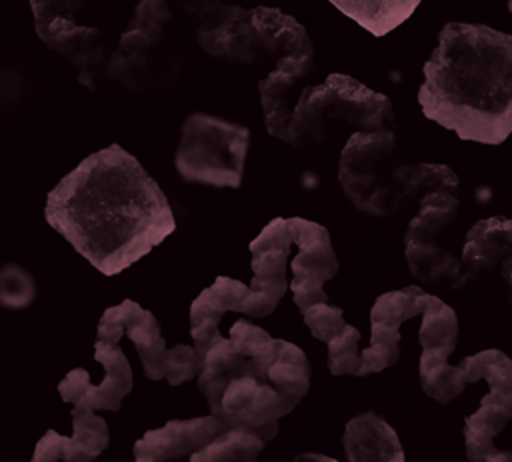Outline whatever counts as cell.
Segmentation results:
<instances>
[{
    "mask_svg": "<svg viewBox=\"0 0 512 462\" xmlns=\"http://www.w3.org/2000/svg\"><path fill=\"white\" fill-rule=\"evenodd\" d=\"M168 2H176V4H180V6H184V10L186 12H198V8H200V2L202 0H168Z\"/></svg>",
    "mask_w": 512,
    "mask_h": 462,
    "instance_id": "cell-29",
    "label": "cell"
},
{
    "mask_svg": "<svg viewBox=\"0 0 512 462\" xmlns=\"http://www.w3.org/2000/svg\"><path fill=\"white\" fill-rule=\"evenodd\" d=\"M36 34L50 50L68 56L78 68V80L94 88V80L106 62L104 40L98 28L76 26L70 18L54 16L44 24H36Z\"/></svg>",
    "mask_w": 512,
    "mask_h": 462,
    "instance_id": "cell-14",
    "label": "cell"
},
{
    "mask_svg": "<svg viewBox=\"0 0 512 462\" xmlns=\"http://www.w3.org/2000/svg\"><path fill=\"white\" fill-rule=\"evenodd\" d=\"M508 256H512V218L492 216L478 220L468 230L460 260L470 282L502 266Z\"/></svg>",
    "mask_w": 512,
    "mask_h": 462,
    "instance_id": "cell-16",
    "label": "cell"
},
{
    "mask_svg": "<svg viewBox=\"0 0 512 462\" xmlns=\"http://www.w3.org/2000/svg\"><path fill=\"white\" fill-rule=\"evenodd\" d=\"M250 148V130L244 124L192 112L182 128L174 152V166L188 184L238 188Z\"/></svg>",
    "mask_w": 512,
    "mask_h": 462,
    "instance_id": "cell-6",
    "label": "cell"
},
{
    "mask_svg": "<svg viewBox=\"0 0 512 462\" xmlns=\"http://www.w3.org/2000/svg\"><path fill=\"white\" fill-rule=\"evenodd\" d=\"M172 18L174 10L168 0H140L132 14V20L128 22V28L138 30L152 42L160 44Z\"/></svg>",
    "mask_w": 512,
    "mask_h": 462,
    "instance_id": "cell-25",
    "label": "cell"
},
{
    "mask_svg": "<svg viewBox=\"0 0 512 462\" xmlns=\"http://www.w3.org/2000/svg\"><path fill=\"white\" fill-rule=\"evenodd\" d=\"M508 10L512 12V0H508Z\"/></svg>",
    "mask_w": 512,
    "mask_h": 462,
    "instance_id": "cell-31",
    "label": "cell"
},
{
    "mask_svg": "<svg viewBox=\"0 0 512 462\" xmlns=\"http://www.w3.org/2000/svg\"><path fill=\"white\" fill-rule=\"evenodd\" d=\"M94 360L102 364V376L94 382L84 368L70 370L58 384V394L72 408L118 412L124 396L132 390V370L118 344L96 340Z\"/></svg>",
    "mask_w": 512,
    "mask_h": 462,
    "instance_id": "cell-10",
    "label": "cell"
},
{
    "mask_svg": "<svg viewBox=\"0 0 512 462\" xmlns=\"http://www.w3.org/2000/svg\"><path fill=\"white\" fill-rule=\"evenodd\" d=\"M426 290L406 286L376 298L370 310V346L362 350L358 376L380 372L392 366L400 356V328L404 320L418 310Z\"/></svg>",
    "mask_w": 512,
    "mask_h": 462,
    "instance_id": "cell-12",
    "label": "cell"
},
{
    "mask_svg": "<svg viewBox=\"0 0 512 462\" xmlns=\"http://www.w3.org/2000/svg\"><path fill=\"white\" fill-rule=\"evenodd\" d=\"M196 18V40L210 56L230 64H254L266 58L252 20V8L222 0H202Z\"/></svg>",
    "mask_w": 512,
    "mask_h": 462,
    "instance_id": "cell-9",
    "label": "cell"
},
{
    "mask_svg": "<svg viewBox=\"0 0 512 462\" xmlns=\"http://www.w3.org/2000/svg\"><path fill=\"white\" fill-rule=\"evenodd\" d=\"M314 68V58L296 56L274 62L270 74L260 80L258 92L264 112V124L270 136L282 140L288 126V106L296 88L308 78Z\"/></svg>",
    "mask_w": 512,
    "mask_h": 462,
    "instance_id": "cell-15",
    "label": "cell"
},
{
    "mask_svg": "<svg viewBox=\"0 0 512 462\" xmlns=\"http://www.w3.org/2000/svg\"><path fill=\"white\" fill-rule=\"evenodd\" d=\"M348 462H404V450L394 428L374 412L354 416L342 436Z\"/></svg>",
    "mask_w": 512,
    "mask_h": 462,
    "instance_id": "cell-17",
    "label": "cell"
},
{
    "mask_svg": "<svg viewBox=\"0 0 512 462\" xmlns=\"http://www.w3.org/2000/svg\"><path fill=\"white\" fill-rule=\"evenodd\" d=\"M36 298V284L28 270L18 264H6L0 274V300L6 308H26Z\"/></svg>",
    "mask_w": 512,
    "mask_h": 462,
    "instance_id": "cell-26",
    "label": "cell"
},
{
    "mask_svg": "<svg viewBox=\"0 0 512 462\" xmlns=\"http://www.w3.org/2000/svg\"><path fill=\"white\" fill-rule=\"evenodd\" d=\"M336 126L358 130H396L392 102L348 74H328L322 84L296 88L282 142L312 148L326 142Z\"/></svg>",
    "mask_w": 512,
    "mask_h": 462,
    "instance_id": "cell-5",
    "label": "cell"
},
{
    "mask_svg": "<svg viewBox=\"0 0 512 462\" xmlns=\"http://www.w3.org/2000/svg\"><path fill=\"white\" fill-rule=\"evenodd\" d=\"M302 318H304V324L308 326V330L312 332V336L326 344L346 326L342 308L332 306L330 302H320V304L308 306L306 310H302Z\"/></svg>",
    "mask_w": 512,
    "mask_h": 462,
    "instance_id": "cell-27",
    "label": "cell"
},
{
    "mask_svg": "<svg viewBox=\"0 0 512 462\" xmlns=\"http://www.w3.org/2000/svg\"><path fill=\"white\" fill-rule=\"evenodd\" d=\"M198 388L210 414L226 428L268 442L278 420L294 410L310 388V362L292 342L238 320L228 336L216 338L202 356Z\"/></svg>",
    "mask_w": 512,
    "mask_h": 462,
    "instance_id": "cell-3",
    "label": "cell"
},
{
    "mask_svg": "<svg viewBox=\"0 0 512 462\" xmlns=\"http://www.w3.org/2000/svg\"><path fill=\"white\" fill-rule=\"evenodd\" d=\"M264 444V440L250 432L226 428L210 444L194 452L190 462H256Z\"/></svg>",
    "mask_w": 512,
    "mask_h": 462,
    "instance_id": "cell-23",
    "label": "cell"
},
{
    "mask_svg": "<svg viewBox=\"0 0 512 462\" xmlns=\"http://www.w3.org/2000/svg\"><path fill=\"white\" fill-rule=\"evenodd\" d=\"M96 336L98 340L112 344H118L122 336H128L144 364V374L150 380L166 378L172 386H180L202 372L204 358L198 350L186 344L166 348L156 316L134 300H124L118 306L106 308L98 322Z\"/></svg>",
    "mask_w": 512,
    "mask_h": 462,
    "instance_id": "cell-8",
    "label": "cell"
},
{
    "mask_svg": "<svg viewBox=\"0 0 512 462\" xmlns=\"http://www.w3.org/2000/svg\"><path fill=\"white\" fill-rule=\"evenodd\" d=\"M294 462H338L330 456H324V454H314V452H306V454H300L294 458Z\"/></svg>",
    "mask_w": 512,
    "mask_h": 462,
    "instance_id": "cell-28",
    "label": "cell"
},
{
    "mask_svg": "<svg viewBox=\"0 0 512 462\" xmlns=\"http://www.w3.org/2000/svg\"><path fill=\"white\" fill-rule=\"evenodd\" d=\"M278 298L252 290L242 282L218 276L212 286L202 290V294L190 306V334L194 340V348L200 356L206 354L210 344L220 338V320L228 312H244L248 316H268L276 306Z\"/></svg>",
    "mask_w": 512,
    "mask_h": 462,
    "instance_id": "cell-11",
    "label": "cell"
},
{
    "mask_svg": "<svg viewBox=\"0 0 512 462\" xmlns=\"http://www.w3.org/2000/svg\"><path fill=\"white\" fill-rule=\"evenodd\" d=\"M458 196L452 192H428L418 202L416 216L408 222L404 240H436V236L456 218Z\"/></svg>",
    "mask_w": 512,
    "mask_h": 462,
    "instance_id": "cell-21",
    "label": "cell"
},
{
    "mask_svg": "<svg viewBox=\"0 0 512 462\" xmlns=\"http://www.w3.org/2000/svg\"><path fill=\"white\" fill-rule=\"evenodd\" d=\"M358 342H360V332L352 324H346L328 342V368L334 376H344V374L358 376L360 356H362Z\"/></svg>",
    "mask_w": 512,
    "mask_h": 462,
    "instance_id": "cell-24",
    "label": "cell"
},
{
    "mask_svg": "<svg viewBox=\"0 0 512 462\" xmlns=\"http://www.w3.org/2000/svg\"><path fill=\"white\" fill-rule=\"evenodd\" d=\"M226 426L214 416L168 420L134 442V462H182L220 436Z\"/></svg>",
    "mask_w": 512,
    "mask_h": 462,
    "instance_id": "cell-13",
    "label": "cell"
},
{
    "mask_svg": "<svg viewBox=\"0 0 512 462\" xmlns=\"http://www.w3.org/2000/svg\"><path fill=\"white\" fill-rule=\"evenodd\" d=\"M252 20L260 34L266 58H272L274 62L296 56L316 58L312 40L304 26L282 10L256 6L252 8Z\"/></svg>",
    "mask_w": 512,
    "mask_h": 462,
    "instance_id": "cell-18",
    "label": "cell"
},
{
    "mask_svg": "<svg viewBox=\"0 0 512 462\" xmlns=\"http://www.w3.org/2000/svg\"><path fill=\"white\" fill-rule=\"evenodd\" d=\"M46 222L104 276H116L176 230L146 168L112 144L86 156L46 196Z\"/></svg>",
    "mask_w": 512,
    "mask_h": 462,
    "instance_id": "cell-1",
    "label": "cell"
},
{
    "mask_svg": "<svg viewBox=\"0 0 512 462\" xmlns=\"http://www.w3.org/2000/svg\"><path fill=\"white\" fill-rule=\"evenodd\" d=\"M394 176L402 186V192L408 202L410 200L420 202L422 196L436 190L458 194V186H460L456 172L446 164H430V162L400 164L396 166Z\"/></svg>",
    "mask_w": 512,
    "mask_h": 462,
    "instance_id": "cell-22",
    "label": "cell"
},
{
    "mask_svg": "<svg viewBox=\"0 0 512 462\" xmlns=\"http://www.w3.org/2000/svg\"><path fill=\"white\" fill-rule=\"evenodd\" d=\"M504 282L508 284V298H510V306H512V274L504 278Z\"/></svg>",
    "mask_w": 512,
    "mask_h": 462,
    "instance_id": "cell-30",
    "label": "cell"
},
{
    "mask_svg": "<svg viewBox=\"0 0 512 462\" xmlns=\"http://www.w3.org/2000/svg\"><path fill=\"white\" fill-rule=\"evenodd\" d=\"M344 16L374 36H384L404 24L422 0H328Z\"/></svg>",
    "mask_w": 512,
    "mask_h": 462,
    "instance_id": "cell-20",
    "label": "cell"
},
{
    "mask_svg": "<svg viewBox=\"0 0 512 462\" xmlns=\"http://www.w3.org/2000/svg\"><path fill=\"white\" fill-rule=\"evenodd\" d=\"M424 116L458 138L500 144L512 134V34L450 22L422 68Z\"/></svg>",
    "mask_w": 512,
    "mask_h": 462,
    "instance_id": "cell-2",
    "label": "cell"
},
{
    "mask_svg": "<svg viewBox=\"0 0 512 462\" xmlns=\"http://www.w3.org/2000/svg\"><path fill=\"white\" fill-rule=\"evenodd\" d=\"M404 256L410 274L424 286L460 290L468 284L462 260L440 248L436 240H404Z\"/></svg>",
    "mask_w": 512,
    "mask_h": 462,
    "instance_id": "cell-19",
    "label": "cell"
},
{
    "mask_svg": "<svg viewBox=\"0 0 512 462\" xmlns=\"http://www.w3.org/2000/svg\"><path fill=\"white\" fill-rule=\"evenodd\" d=\"M252 290L278 300L290 290L306 310L328 302L324 284L338 274V258L324 226L304 218H274L250 242Z\"/></svg>",
    "mask_w": 512,
    "mask_h": 462,
    "instance_id": "cell-4",
    "label": "cell"
},
{
    "mask_svg": "<svg viewBox=\"0 0 512 462\" xmlns=\"http://www.w3.org/2000/svg\"><path fill=\"white\" fill-rule=\"evenodd\" d=\"M394 130H358L346 140L338 160V182L344 196L370 216H392L406 206L392 164Z\"/></svg>",
    "mask_w": 512,
    "mask_h": 462,
    "instance_id": "cell-7",
    "label": "cell"
}]
</instances>
